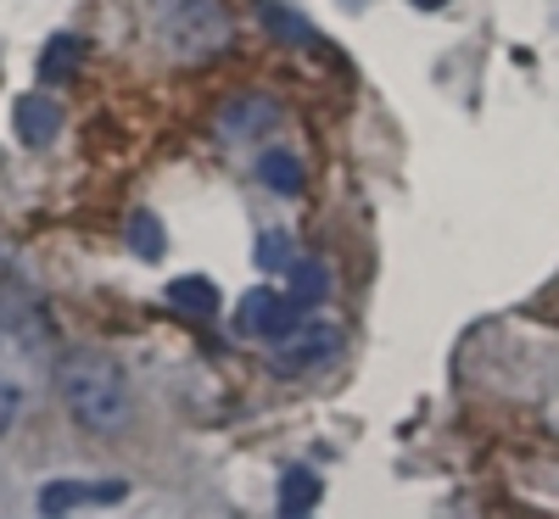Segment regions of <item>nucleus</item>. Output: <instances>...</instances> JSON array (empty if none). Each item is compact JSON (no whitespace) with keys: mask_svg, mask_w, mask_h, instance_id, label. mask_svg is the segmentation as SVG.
I'll use <instances>...</instances> for the list:
<instances>
[{"mask_svg":"<svg viewBox=\"0 0 559 519\" xmlns=\"http://www.w3.org/2000/svg\"><path fill=\"white\" fill-rule=\"evenodd\" d=\"M123 481H51L39 486V514H73V508H96V503H123Z\"/></svg>","mask_w":559,"mask_h":519,"instance_id":"nucleus-5","label":"nucleus"},{"mask_svg":"<svg viewBox=\"0 0 559 519\" xmlns=\"http://www.w3.org/2000/svg\"><path fill=\"white\" fill-rule=\"evenodd\" d=\"M258 17H263V28H269V34L292 39V45H319L313 23H302V17H297L292 7H274V0H258Z\"/></svg>","mask_w":559,"mask_h":519,"instance_id":"nucleus-13","label":"nucleus"},{"mask_svg":"<svg viewBox=\"0 0 559 519\" xmlns=\"http://www.w3.org/2000/svg\"><path fill=\"white\" fill-rule=\"evenodd\" d=\"M258 179L269 184L274 196H302V184H308V179H302V162H297L292 152H263V157H258Z\"/></svg>","mask_w":559,"mask_h":519,"instance_id":"nucleus-11","label":"nucleus"},{"mask_svg":"<svg viewBox=\"0 0 559 519\" xmlns=\"http://www.w3.org/2000/svg\"><path fill=\"white\" fill-rule=\"evenodd\" d=\"M414 7H419V12H437V7H448V0H414Z\"/></svg>","mask_w":559,"mask_h":519,"instance_id":"nucleus-17","label":"nucleus"},{"mask_svg":"<svg viewBox=\"0 0 559 519\" xmlns=\"http://www.w3.org/2000/svg\"><path fill=\"white\" fill-rule=\"evenodd\" d=\"M269 129H280V107L269 101V96H236V101H224V112H218V134L224 140H258V134H269Z\"/></svg>","mask_w":559,"mask_h":519,"instance_id":"nucleus-7","label":"nucleus"},{"mask_svg":"<svg viewBox=\"0 0 559 519\" xmlns=\"http://www.w3.org/2000/svg\"><path fill=\"white\" fill-rule=\"evenodd\" d=\"M280 263H297L292 257V234L286 229H269V234H258V268H280Z\"/></svg>","mask_w":559,"mask_h":519,"instance_id":"nucleus-16","label":"nucleus"},{"mask_svg":"<svg viewBox=\"0 0 559 519\" xmlns=\"http://www.w3.org/2000/svg\"><path fill=\"white\" fill-rule=\"evenodd\" d=\"M57 397L73 413V424H84L90 436H118L134 419V386L129 374L107 358V352H62L57 363Z\"/></svg>","mask_w":559,"mask_h":519,"instance_id":"nucleus-1","label":"nucleus"},{"mask_svg":"<svg viewBox=\"0 0 559 519\" xmlns=\"http://www.w3.org/2000/svg\"><path fill=\"white\" fill-rule=\"evenodd\" d=\"M12 129H17V140H23L28 152H45V146H51V140L62 134V107L45 96V89H34V96H17Z\"/></svg>","mask_w":559,"mask_h":519,"instance_id":"nucleus-6","label":"nucleus"},{"mask_svg":"<svg viewBox=\"0 0 559 519\" xmlns=\"http://www.w3.org/2000/svg\"><path fill=\"white\" fill-rule=\"evenodd\" d=\"M342 352V329L336 324H324V318H297L286 336L274 341L269 363L280 374H302V369H319V363H331Z\"/></svg>","mask_w":559,"mask_h":519,"instance_id":"nucleus-3","label":"nucleus"},{"mask_svg":"<svg viewBox=\"0 0 559 519\" xmlns=\"http://www.w3.org/2000/svg\"><path fill=\"white\" fill-rule=\"evenodd\" d=\"M129 246H134V257H146V263H157L168 252V234H163L157 213H134L129 218Z\"/></svg>","mask_w":559,"mask_h":519,"instance_id":"nucleus-14","label":"nucleus"},{"mask_svg":"<svg viewBox=\"0 0 559 519\" xmlns=\"http://www.w3.org/2000/svg\"><path fill=\"white\" fill-rule=\"evenodd\" d=\"M23 402H28V381H17L12 369H0V436L23 419Z\"/></svg>","mask_w":559,"mask_h":519,"instance_id":"nucleus-15","label":"nucleus"},{"mask_svg":"<svg viewBox=\"0 0 559 519\" xmlns=\"http://www.w3.org/2000/svg\"><path fill=\"white\" fill-rule=\"evenodd\" d=\"M286 274H292V302H297V307H319L324 297H331V268H324V263L297 257Z\"/></svg>","mask_w":559,"mask_h":519,"instance_id":"nucleus-12","label":"nucleus"},{"mask_svg":"<svg viewBox=\"0 0 559 519\" xmlns=\"http://www.w3.org/2000/svg\"><path fill=\"white\" fill-rule=\"evenodd\" d=\"M157 39L174 62H207L229 45V12L224 0H146Z\"/></svg>","mask_w":559,"mask_h":519,"instance_id":"nucleus-2","label":"nucleus"},{"mask_svg":"<svg viewBox=\"0 0 559 519\" xmlns=\"http://www.w3.org/2000/svg\"><path fill=\"white\" fill-rule=\"evenodd\" d=\"M319 475H313V469L308 463H292L286 469V475H280V492H274V508L280 514H286V519H297V514H308L313 503H319Z\"/></svg>","mask_w":559,"mask_h":519,"instance_id":"nucleus-8","label":"nucleus"},{"mask_svg":"<svg viewBox=\"0 0 559 519\" xmlns=\"http://www.w3.org/2000/svg\"><path fill=\"white\" fill-rule=\"evenodd\" d=\"M79 62H84V39H79V34H57V39L39 51V79H45V84H62V79L79 73Z\"/></svg>","mask_w":559,"mask_h":519,"instance_id":"nucleus-10","label":"nucleus"},{"mask_svg":"<svg viewBox=\"0 0 559 519\" xmlns=\"http://www.w3.org/2000/svg\"><path fill=\"white\" fill-rule=\"evenodd\" d=\"M297 318H302V307L292 302V291L280 297V291H269V286L247 291L241 307H236V329H241V336H263V341H280Z\"/></svg>","mask_w":559,"mask_h":519,"instance_id":"nucleus-4","label":"nucleus"},{"mask_svg":"<svg viewBox=\"0 0 559 519\" xmlns=\"http://www.w3.org/2000/svg\"><path fill=\"white\" fill-rule=\"evenodd\" d=\"M168 302L179 307V313H191V318H213L224 302H218V286L213 279H202V274H185V279H174L168 286Z\"/></svg>","mask_w":559,"mask_h":519,"instance_id":"nucleus-9","label":"nucleus"}]
</instances>
